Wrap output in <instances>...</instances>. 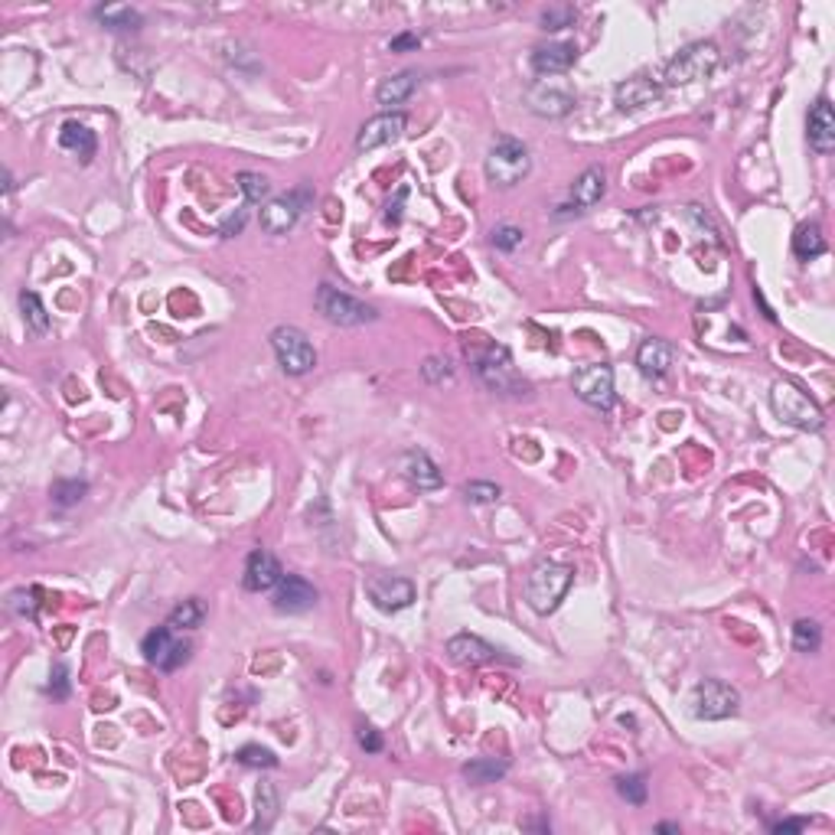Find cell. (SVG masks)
<instances>
[{
  "label": "cell",
  "instance_id": "obj_40",
  "mask_svg": "<svg viewBox=\"0 0 835 835\" xmlns=\"http://www.w3.org/2000/svg\"><path fill=\"white\" fill-rule=\"evenodd\" d=\"M33 597H39L37 587H30V591H13L10 594V611L20 613V617H37V601Z\"/></svg>",
  "mask_w": 835,
  "mask_h": 835
},
{
  "label": "cell",
  "instance_id": "obj_36",
  "mask_svg": "<svg viewBox=\"0 0 835 835\" xmlns=\"http://www.w3.org/2000/svg\"><path fill=\"white\" fill-rule=\"evenodd\" d=\"M235 761L245 763V767H278V757H274V751H268V747H258V744H245L239 754H235Z\"/></svg>",
  "mask_w": 835,
  "mask_h": 835
},
{
  "label": "cell",
  "instance_id": "obj_45",
  "mask_svg": "<svg viewBox=\"0 0 835 835\" xmlns=\"http://www.w3.org/2000/svg\"><path fill=\"white\" fill-rule=\"evenodd\" d=\"M418 46H422V37H418V33H398V37L388 43V49H392V53H404V49H418Z\"/></svg>",
  "mask_w": 835,
  "mask_h": 835
},
{
  "label": "cell",
  "instance_id": "obj_4",
  "mask_svg": "<svg viewBox=\"0 0 835 835\" xmlns=\"http://www.w3.org/2000/svg\"><path fill=\"white\" fill-rule=\"evenodd\" d=\"M718 59H721L718 46L709 43V39L685 46L683 53L665 65V85H689V82L709 79L718 69Z\"/></svg>",
  "mask_w": 835,
  "mask_h": 835
},
{
  "label": "cell",
  "instance_id": "obj_2",
  "mask_svg": "<svg viewBox=\"0 0 835 835\" xmlns=\"http://www.w3.org/2000/svg\"><path fill=\"white\" fill-rule=\"evenodd\" d=\"M770 408L783 424H793L799 431H819L826 424L819 404L806 392H799L793 382H777L770 388Z\"/></svg>",
  "mask_w": 835,
  "mask_h": 835
},
{
  "label": "cell",
  "instance_id": "obj_27",
  "mask_svg": "<svg viewBox=\"0 0 835 835\" xmlns=\"http://www.w3.org/2000/svg\"><path fill=\"white\" fill-rule=\"evenodd\" d=\"M506 770H509V763L506 761L476 757V761H470L467 767H464V777H467L470 783H476V787H486V783H496L500 777H506Z\"/></svg>",
  "mask_w": 835,
  "mask_h": 835
},
{
  "label": "cell",
  "instance_id": "obj_38",
  "mask_svg": "<svg viewBox=\"0 0 835 835\" xmlns=\"http://www.w3.org/2000/svg\"><path fill=\"white\" fill-rule=\"evenodd\" d=\"M467 500L470 503H476V506H490V503H496L500 500V486L496 483H486V480H474V483H467Z\"/></svg>",
  "mask_w": 835,
  "mask_h": 835
},
{
  "label": "cell",
  "instance_id": "obj_3",
  "mask_svg": "<svg viewBox=\"0 0 835 835\" xmlns=\"http://www.w3.org/2000/svg\"><path fill=\"white\" fill-rule=\"evenodd\" d=\"M532 170V157L529 147L516 141V137H500L490 153H486V177L496 187H516L529 177Z\"/></svg>",
  "mask_w": 835,
  "mask_h": 835
},
{
  "label": "cell",
  "instance_id": "obj_9",
  "mask_svg": "<svg viewBox=\"0 0 835 835\" xmlns=\"http://www.w3.org/2000/svg\"><path fill=\"white\" fill-rule=\"evenodd\" d=\"M571 386H575V396L581 398L584 404H591V408H597V412H607L613 404V369L604 366V362H587V366H581L575 372V378H571Z\"/></svg>",
  "mask_w": 835,
  "mask_h": 835
},
{
  "label": "cell",
  "instance_id": "obj_29",
  "mask_svg": "<svg viewBox=\"0 0 835 835\" xmlns=\"http://www.w3.org/2000/svg\"><path fill=\"white\" fill-rule=\"evenodd\" d=\"M793 252L803 261L819 258V255L826 252V239L819 232V225H799L796 235H793Z\"/></svg>",
  "mask_w": 835,
  "mask_h": 835
},
{
  "label": "cell",
  "instance_id": "obj_5",
  "mask_svg": "<svg viewBox=\"0 0 835 835\" xmlns=\"http://www.w3.org/2000/svg\"><path fill=\"white\" fill-rule=\"evenodd\" d=\"M314 300H317V310L336 326H362V324H372L378 317L376 307L362 304V300H356L352 294H346V291H340V288H330V284H320Z\"/></svg>",
  "mask_w": 835,
  "mask_h": 835
},
{
  "label": "cell",
  "instance_id": "obj_20",
  "mask_svg": "<svg viewBox=\"0 0 835 835\" xmlns=\"http://www.w3.org/2000/svg\"><path fill=\"white\" fill-rule=\"evenodd\" d=\"M402 470L418 490H440L444 486V474H440L438 464L424 450H408L402 457Z\"/></svg>",
  "mask_w": 835,
  "mask_h": 835
},
{
  "label": "cell",
  "instance_id": "obj_34",
  "mask_svg": "<svg viewBox=\"0 0 835 835\" xmlns=\"http://www.w3.org/2000/svg\"><path fill=\"white\" fill-rule=\"evenodd\" d=\"M239 187H242L248 203H261V199H268V193H271V183L265 180L261 173H252V170L239 173Z\"/></svg>",
  "mask_w": 835,
  "mask_h": 835
},
{
  "label": "cell",
  "instance_id": "obj_22",
  "mask_svg": "<svg viewBox=\"0 0 835 835\" xmlns=\"http://www.w3.org/2000/svg\"><path fill=\"white\" fill-rule=\"evenodd\" d=\"M604 189H607V173H604V167H587V170L575 180V187H571V206H578L581 213L584 209H591L594 203H601Z\"/></svg>",
  "mask_w": 835,
  "mask_h": 835
},
{
  "label": "cell",
  "instance_id": "obj_18",
  "mask_svg": "<svg viewBox=\"0 0 835 835\" xmlns=\"http://www.w3.org/2000/svg\"><path fill=\"white\" fill-rule=\"evenodd\" d=\"M673 360H675V350L673 343L659 340V336H649V340H643V346L637 350V366L643 376H665L669 369H673Z\"/></svg>",
  "mask_w": 835,
  "mask_h": 835
},
{
  "label": "cell",
  "instance_id": "obj_26",
  "mask_svg": "<svg viewBox=\"0 0 835 835\" xmlns=\"http://www.w3.org/2000/svg\"><path fill=\"white\" fill-rule=\"evenodd\" d=\"M95 20L105 23L109 30H137L144 23L141 10L127 7V4H109V7H95Z\"/></svg>",
  "mask_w": 835,
  "mask_h": 835
},
{
  "label": "cell",
  "instance_id": "obj_7",
  "mask_svg": "<svg viewBox=\"0 0 835 835\" xmlns=\"http://www.w3.org/2000/svg\"><path fill=\"white\" fill-rule=\"evenodd\" d=\"M476 376H480V382L490 392H500V396H519V388L526 392V382H522L516 366H512V356L506 346H490L476 360Z\"/></svg>",
  "mask_w": 835,
  "mask_h": 835
},
{
  "label": "cell",
  "instance_id": "obj_33",
  "mask_svg": "<svg viewBox=\"0 0 835 835\" xmlns=\"http://www.w3.org/2000/svg\"><path fill=\"white\" fill-rule=\"evenodd\" d=\"M617 793L627 799V803H633V806L647 803V777H643V773H630V777H620V780H617Z\"/></svg>",
  "mask_w": 835,
  "mask_h": 835
},
{
  "label": "cell",
  "instance_id": "obj_49",
  "mask_svg": "<svg viewBox=\"0 0 835 835\" xmlns=\"http://www.w3.org/2000/svg\"><path fill=\"white\" fill-rule=\"evenodd\" d=\"M656 832H679V826H673V822H663V826L656 829Z\"/></svg>",
  "mask_w": 835,
  "mask_h": 835
},
{
  "label": "cell",
  "instance_id": "obj_30",
  "mask_svg": "<svg viewBox=\"0 0 835 835\" xmlns=\"http://www.w3.org/2000/svg\"><path fill=\"white\" fill-rule=\"evenodd\" d=\"M203 620H206V604L199 601V597H189V601H183L180 607L170 613L167 627L170 630H196Z\"/></svg>",
  "mask_w": 835,
  "mask_h": 835
},
{
  "label": "cell",
  "instance_id": "obj_14",
  "mask_svg": "<svg viewBox=\"0 0 835 835\" xmlns=\"http://www.w3.org/2000/svg\"><path fill=\"white\" fill-rule=\"evenodd\" d=\"M526 105H529L532 115H539V117H565L568 111L575 109V99H571V91L558 89V85L535 82V85L526 91Z\"/></svg>",
  "mask_w": 835,
  "mask_h": 835
},
{
  "label": "cell",
  "instance_id": "obj_24",
  "mask_svg": "<svg viewBox=\"0 0 835 835\" xmlns=\"http://www.w3.org/2000/svg\"><path fill=\"white\" fill-rule=\"evenodd\" d=\"M255 832H268L271 826H274V819H278V809H281V799H278V790H274V783H258V793H255Z\"/></svg>",
  "mask_w": 835,
  "mask_h": 835
},
{
  "label": "cell",
  "instance_id": "obj_8",
  "mask_svg": "<svg viewBox=\"0 0 835 835\" xmlns=\"http://www.w3.org/2000/svg\"><path fill=\"white\" fill-rule=\"evenodd\" d=\"M737 705H741L737 689L721 683V679H705V683L695 685V695H691V711L701 721L731 718V715H737Z\"/></svg>",
  "mask_w": 835,
  "mask_h": 835
},
{
  "label": "cell",
  "instance_id": "obj_23",
  "mask_svg": "<svg viewBox=\"0 0 835 835\" xmlns=\"http://www.w3.org/2000/svg\"><path fill=\"white\" fill-rule=\"evenodd\" d=\"M414 89H418V73H414V69H404V73L382 79L376 99H378L382 109H396V105H402L404 99H412Z\"/></svg>",
  "mask_w": 835,
  "mask_h": 835
},
{
  "label": "cell",
  "instance_id": "obj_21",
  "mask_svg": "<svg viewBox=\"0 0 835 835\" xmlns=\"http://www.w3.org/2000/svg\"><path fill=\"white\" fill-rule=\"evenodd\" d=\"M809 144L819 153L835 147V111L829 101H816V109L809 111Z\"/></svg>",
  "mask_w": 835,
  "mask_h": 835
},
{
  "label": "cell",
  "instance_id": "obj_15",
  "mask_svg": "<svg viewBox=\"0 0 835 835\" xmlns=\"http://www.w3.org/2000/svg\"><path fill=\"white\" fill-rule=\"evenodd\" d=\"M663 95V85L653 82L649 75H633V79L620 82L613 89V101H617L620 111H643L649 105H656Z\"/></svg>",
  "mask_w": 835,
  "mask_h": 835
},
{
  "label": "cell",
  "instance_id": "obj_48",
  "mask_svg": "<svg viewBox=\"0 0 835 835\" xmlns=\"http://www.w3.org/2000/svg\"><path fill=\"white\" fill-rule=\"evenodd\" d=\"M803 829H806V819H783V822L773 826V832L783 835V832H803Z\"/></svg>",
  "mask_w": 835,
  "mask_h": 835
},
{
  "label": "cell",
  "instance_id": "obj_25",
  "mask_svg": "<svg viewBox=\"0 0 835 835\" xmlns=\"http://www.w3.org/2000/svg\"><path fill=\"white\" fill-rule=\"evenodd\" d=\"M59 144H63L65 151H75L82 161H89L91 153H95V147H99V141H95V135H91L85 125H79V121H65L63 131H59Z\"/></svg>",
  "mask_w": 835,
  "mask_h": 835
},
{
  "label": "cell",
  "instance_id": "obj_28",
  "mask_svg": "<svg viewBox=\"0 0 835 835\" xmlns=\"http://www.w3.org/2000/svg\"><path fill=\"white\" fill-rule=\"evenodd\" d=\"M177 647V639H173V630L170 627H157L151 630L144 637V643H141V649H144V659L151 665H157L161 669V663L170 656V649Z\"/></svg>",
  "mask_w": 835,
  "mask_h": 835
},
{
  "label": "cell",
  "instance_id": "obj_10",
  "mask_svg": "<svg viewBox=\"0 0 835 835\" xmlns=\"http://www.w3.org/2000/svg\"><path fill=\"white\" fill-rule=\"evenodd\" d=\"M307 199H310L307 189H297V193H288V196L271 199L268 206L261 209V229L268 235H284L288 229H294V222L300 219V213H304V206H307Z\"/></svg>",
  "mask_w": 835,
  "mask_h": 835
},
{
  "label": "cell",
  "instance_id": "obj_37",
  "mask_svg": "<svg viewBox=\"0 0 835 835\" xmlns=\"http://www.w3.org/2000/svg\"><path fill=\"white\" fill-rule=\"evenodd\" d=\"M85 490L89 486L82 483V480H59V483L53 486V500L59 506H75L85 496Z\"/></svg>",
  "mask_w": 835,
  "mask_h": 835
},
{
  "label": "cell",
  "instance_id": "obj_11",
  "mask_svg": "<svg viewBox=\"0 0 835 835\" xmlns=\"http://www.w3.org/2000/svg\"><path fill=\"white\" fill-rule=\"evenodd\" d=\"M369 601L376 604L378 611H404L408 604L414 601V584L408 581V578H396V575H386V578H372L369 581Z\"/></svg>",
  "mask_w": 835,
  "mask_h": 835
},
{
  "label": "cell",
  "instance_id": "obj_19",
  "mask_svg": "<svg viewBox=\"0 0 835 835\" xmlns=\"http://www.w3.org/2000/svg\"><path fill=\"white\" fill-rule=\"evenodd\" d=\"M575 59H578L575 43H548L532 53V69L539 75H558L568 73L575 65Z\"/></svg>",
  "mask_w": 835,
  "mask_h": 835
},
{
  "label": "cell",
  "instance_id": "obj_43",
  "mask_svg": "<svg viewBox=\"0 0 835 835\" xmlns=\"http://www.w3.org/2000/svg\"><path fill=\"white\" fill-rule=\"evenodd\" d=\"M187 659H189V643L177 639V647H173L170 656H167V659L161 663V669H163V673H173V669H180V665L187 663Z\"/></svg>",
  "mask_w": 835,
  "mask_h": 835
},
{
  "label": "cell",
  "instance_id": "obj_16",
  "mask_svg": "<svg viewBox=\"0 0 835 835\" xmlns=\"http://www.w3.org/2000/svg\"><path fill=\"white\" fill-rule=\"evenodd\" d=\"M284 578V571H281V561L271 552H265V548H258V552H252L248 555V561H245V575H242V584L245 591H271V587H278V581Z\"/></svg>",
  "mask_w": 835,
  "mask_h": 835
},
{
  "label": "cell",
  "instance_id": "obj_35",
  "mask_svg": "<svg viewBox=\"0 0 835 835\" xmlns=\"http://www.w3.org/2000/svg\"><path fill=\"white\" fill-rule=\"evenodd\" d=\"M578 20V10L571 7V4H558V7H548L545 13H542V27L545 30H565V27H571Z\"/></svg>",
  "mask_w": 835,
  "mask_h": 835
},
{
  "label": "cell",
  "instance_id": "obj_46",
  "mask_svg": "<svg viewBox=\"0 0 835 835\" xmlns=\"http://www.w3.org/2000/svg\"><path fill=\"white\" fill-rule=\"evenodd\" d=\"M404 196H408V189H398L396 193V203L388 199V206H386V222H402V203H404Z\"/></svg>",
  "mask_w": 835,
  "mask_h": 835
},
{
  "label": "cell",
  "instance_id": "obj_32",
  "mask_svg": "<svg viewBox=\"0 0 835 835\" xmlns=\"http://www.w3.org/2000/svg\"><path fill=\"white\" fill-rule=\"evenodd\" d=\"M20 310H23V320H27V326L33 333H46V330H49V314H46L43 300H39L37 294L23 291V294H20Z\"/></svg>",
  "mask_w": 835,
  "mask_h": 835
},
{
  "label": "cell",
  "instance_id": "obj_47",
  "mask_svg": "<svg viewBox=\"0 0 835 835\" xmlns=\"http://www.w3.org/2000/svg\"><path fill=\"white\" fill-rule=\"evenodd\" d=\"M360 744L366 747L369 754H376V751H382V737H378L372 727H362V731H360Z\"/></svg>",
  "mask_w": 835,
  "mask_h": 835
},
{
  "label": "cell",
  "instance_id": "obj_39",
  "mask_svg": "<svg viewBox=\"0 0 835 835\" xmlns=\"http://www.w3.org/2000/svg\"><path fill=\"white\" fill-rule=\"evenodd\" d=\"M522 229H516V225H496L493 229V245L500 248V252H512V248H519L522 245Z\"/></svg>",
  "mask_w": 835,
  "mask_h": 835
},
{
  "label": "cell",
  "instance_id": "obj_13",
  "mask_svg": "<svg viewBox=\"0 0 835 835\" xmlns=\"http://www.w3.org/2000/svg\"><path fill=\"white\" fill-rule=\"evenodd\" d=\"M402 131H404V115H398V111H386V115L369 117L366 125L360 127V135H356V147H360V151H376V147L396 144L398 137H402Z\"/></svg>",
  "mask_w": 835,
  "mask_h": 835
},
{
  "label": "cell",
  "instance_id": "obj_44",
  "mask_svg": "<svg viewBox=\"0 0 835 835\" xmlns=\"http://www.w3.org/2000/svg\"><path fill=\"white\" fill-rule=\"evenodd\" d=\"M245 219H248V213H245V209L232 213V216H229L222 225H219V235H222V239H232V235H239V232L245 229Z\"/></svg>",
  "mask_w": 835,
  "mask_h": 835
},
{
  "label": "cell",
  "instance_id": "obj_6",
  "mask_svg": "<svg viewBox=\"0 0 835 835\" xmlns=\"http://www.w3.org/2000/svg\"><path fill=\"white\" fill-rule=\"evenodd\" d=\"M271 350H274L281 369H284L288 376H307V372L317 366L314 343L307 340V333L297 330V326L284 324L271 333Z\"/></svg>",
  "mask_w": 835,
  "mask_h": 835
},
{
  "label": "cell",
  "instance_id": "obj_1",
  "mask_svg": "<svg viewBox=\"0 0 835 835\" xmlns=\"http://www.w3.org/2000/svg\"><path fill=\"white\" fill-rule=\"evenodd\" d=\"M571 578L575 571L568 565H558V561H539L532 568L529 584H526V601L535 613H552L561 604V597L571 587Z\"/></svg>",
  "mask_w": 835,
  "mask_h": 835
},
{
  "label": "cell",
  "instance_id": "obj_42",
  "mask_svg": "<svg viewBox=\"0 0 835 835\" xmlns=\"http://www.w3.org/2000/svg\"><path fill=\"white\" fill-rule=\"evenodd\" d=\"M49 679H53V683H49V691H53L56 699H65V695H69V669H65L63 663H56Z\"/></svg>",
  "mask_w": 835,
  "mask_h": 835
},
{
  "label": "cell",
  "instance_id": "obj_17",
  "mask_svg": "<svg viewBox=\"0 0 835 835\" xmlns=\"http://www.w3.org/2000/svg\"><path fill=\"white\" fill-rule=\"evenodd\" d=\"M448 656L457 665H483L490 659H496V647H490L486 639L474 637V633H457V637L448 639Z\"/></svg>",
  "mask_w": 835,
  "mask_h": 835
},
{
  "label": "cell",
  "instance_id": "obj_41",
  "mask_svg": "<svg viewBox=\"0 0 835 835\" xmlns=\"http://www.w3.org/2000/svg\"><path fill=\"white\" fill-rule=\"evenodd\" d=\"M424 378L428 382H434V386H440V382H450V362L448 360H438V356H431V360L424 362Z\"/></svg>",
  "mask_w": 835,
  "mask_h": 835
},
{
  "label": "cell",
  "instance_id": "obj_12",
  "mask_svg": "<svg viewBox=\"0 0 835 835\" xmlns=\"http://www.w3.org/2000/svg\"><path fill=\"white\" fill-rule=\"evenodd\" d=\"M317 587L297 575H284L274 587V611L278 613H307L317 604Z\"/></svg>",
  "mask_w": 835,
  "mask_h": 835
},
{
  "label": "cell",
  "instance_id": "obj_31",
  "mask_svg": "<svg viewBox=\"0 0 835 835\" xmlns=\"http://www.w3.org/2000/svg\"><path fill=\"white\" fill-rule=\"evenodd\" d=\"M822 647V630L816 620H796L793 623V649L796 653H816Z\"/></svg>",
  "mask_w": 835,
  "mask_h": 835
}]
</instances>
